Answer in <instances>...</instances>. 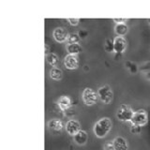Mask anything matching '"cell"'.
Here are the masks:
<instances>
[{"label": "cell", "mask_w": 150, "mask_h": 150, "mask_svg": "<svg viewBox=\"0 0 150 150\" xmlns=\"http://www.w3.org/2000/svg\"><path fill=\"white\" fill-rule=\"evenodd\" d=\"M112 127V123L109 117H102L96 122L93 130L98 138H104L110 132Z\"/></svg>", "instance_id": "cell-1"}, {"label": "cell", "mask_w": 150, "mask_h": 150, "mask_svg": "<svg viewBox=\"0 0 150 150\" xmlns=\"http://www.w3.org/2000/svg\"><path fill=\"white\" fill-rule=\"evenodd\" d=\"M98 93L90 87L84 88L82 93L83 101L87 106H92L94 104H96L98 101Z\"/></svg>", "instance_id": "cell-2"}, {"label": "cell", "mask_w": 150, "mask_h": 150, "mask_svg": "<svg viewBox=\"0 0 150 150\" xmlns=\"http://www.w3.org/2000/svg\"><path fill=\"white\" fill-rule=\"evenodd\" d=\"M134 115L132 108L127 104H122L116 112V117L120 121H130Z\"/></svg>", "instance_id": "cell-3"}, {"label": "cell", "mask_w": 150, "mask_h": 150, "mask_svg": "<svg viewBox=\"0 0 150 150\" xmlns=\"http://www.w3.org/2000/svg\"><path fill=\"white\" fill-rule=\"evenodd\" d=\"M130 122L132 125L140 126V127L146 125L148 122V115L146 111L141 109V110L134 112V115L132 116V118H131Z\"/></svg>", "instance_id": "cell-4"}, {"label": "cell", "mask_w": 150, "mask_h": 150, "mask_svg": "<svg viewBox=\"0 0 150 150\" xmlns=\"http://www.w3.org/2000/svg\"><path fill=\"white\" fill-rule=\"evenodd\" d=\"M98 98H100V100L102 102L106 103V104L111 103L112 98H114V93H112V88L109 86H107V84L102 86L98 88Z\"/></svg>", "instance_id": "cell-5"}, {"label": "cell", "mask_w": 150, "mask_h": 150, "mask_svg": "<svg viewBox=\"0 0 150 150\" xmlns=\"http://www.w3.org/2000/svg\"><path fill=\"white\" fill-rule=\"evenodd\" d=\"M80 60L77 54H67L64 58V65L68 69L73 70L79 67Z\"/></svg>", "instance_id": "cell-6"}, {"label": "cell", "mask_w": 150, "mask_h": 150, "mask_svg": "<svg viewBox=\"0 0 150 150\" xmlns=\"http://www.w3.org/2000/svg\"><path fill=\"white\" fill-rule=\"evenodd\" d=\"M66 130L69 135L75 136L81 130V125L76 119H69L66 124Z\"/></svg>", "instance_id": "cell-7"}, {"label": "cell", "mask_w": 150, "mask_h": 150, "mask_svg": "<svg viewBox=\"0 0 150 150\" xmlns=\"http://www.w3.org/2000/svg\"><path fill=\"white\" fill-rule=\"evenodd\" d=\"M114 48L115 54H123L127 48V41L123 37L117 36L114 39Z\"/></svg>", "instance_id": "cell-8"}, {"label": "cell", "mask_w": 150, "mask_h": 150, "mask_svg": "<svg viewBox=\"0 0 150 150\" xmlns=\"http://www.w3.org/2000/svg\"><path fill=\"white\" fill-rule=\"evenodd\" d=\"M69 35V34H68V32L63 27H56L53 32L54 39L57 42H64L68 40Z\"/></svg>", "instance_id": "cell-9"}, {"label": "cell", "mask_w": 150, "mask_h": 150, "mask_svg": "<svg viewBox=\"0 0 150 150\" xmlns=\"http://www.w3.org/2000/svg\"><path fill=\"white\" fill-rule=\"evenodd\" d=\"M112 145H114L115 150H129V144L127 140L121 136H117L112 141Z\"/></svg>", "instance_id": "cell-10"}, {"label": "cell", "mask_w": 150, "mask_h": 150, "mask_svg": "<svg viewBox=\"0 0 150 150\" xmlns=\"http://www.w3.org/2000/svg\"><path fill=\"white\" fill-rule=\"evenodd\" d=\"M57 105L62 111H68L71 107V98L69 96H60L57 100Z\"/></svg>", "instance_id": "cell-11"}, {"label": "cell", "mask_w": 150, "mask_h": 150, "mask_svg": "<svg viewBox=\"0 0 150 150\" xmlns=\"http://www.w3.org/2000/svg\"><path fill=\"white\" fill-rule=\"evenodd\" d=\"M48 128L49 129L54 133H58L62 131L63 129V123L59 119H51L48 121Z\"/></svg>", "instance_id": "cell-12"}, {"label": "cell", "mask_w": 150, "mask_h": 150, "mask_svg": "<svg viewBox=\"0 0 150 150\" xmlns=\"http://www.w3.org/2000/svg\"><path fill=\"white\" fill-rule=\"evenodd\" d=\"M73 139H74V142L78 145H84L87 143L88 136H87L86 131L81 129L76 135L73 136Z\"/></svg>", "instance_id": "cell-13"}, {"label": "cell", "mask_w": 150, "mask_h": 150, "mask_svg": "<svg viewBox=\"0 0 150 150\" xmlns=\"http://www.w3.org/2000/svg\"><path fill=\"white\" fill-rule=\"evenodd\" d=\"M128 31H129V26L126 23H116V25L115 26V32L119 37H123L128 33Z\"/></svg>", "instance_id": "cell-14"}, {"label": "cell", "mask_w": 150, "mask_h": 150, "mask_svg": "<svg viewBox=\"0 0 150 150\" xmlns=\"http://www.w3.org/2000/svg\"><path fill=\"white\" fill-rule=\"evenodd\" d=\"M50 77L55 81H59L63 78V71L59 68H52L50 70Z\"/></svg>", "instance_id": "cell-15"}, {"label": "cell", "mask_w": 150, "mask_h": 150, "mask_svg": "<svg viewBox=\"0 0 150 150\" xmlns=\"http://www.w3.org/2000/svg\"><path fill=\"white\" fill-rule=\"evenodd\" d=\"M67 51L69 54H77L82 51V47L79 43H72L67 45Z\"/></svg>", "instance_id": "cell-16"}, {"label": "cell", "mask_w": 150, "mask_h": 150, "mask_svg": "<svg viewBox=\"0 0 150 150\" xmlns=\"http://www.w3.org/2000/svg\"><path fill=\"white\" fill-rule=\"evenodd\" d=\"M46 60L53 68H56V66H57L59 63L58 56L54 53H50L48 55H46Z\"/></svg>", "instance_id": "cell-17"}, {"label": "cell", "mask_w": 150, "mask_h": 150, "mask_svg": "<svg viewBox=\"0 0 150 150\" xmlns=\"http://www.w3.org/2000/svg\"><path fill=\"white\" fill-rule=\"evenodd\" d=\"M81 38L79 37L78 33H71V34L69 35L68 38V44H72V43H79Z\"/></svg>", "instance_id": "cell-18"}, {"label": "cell", "mask_w": 150, "mask_h": 150, "mask_svg": "<svg viewBox=\"0 0 150 150\" xmlns=\"http://www.w3.org/2000/svg\"><path fill=\"white\" fill-rule=\"evenodd\" d=\"M127 69H128L131 73H136L139 70V67L137 64H135L134 62H131V61H127L125 63Z\"/></svg>", "instance_id": "cell-19"}, {"label": "cell", "mask_w": 150, "mask_h": 150, "mask_svg": "<svg viewBox=\"0 0 150 150\" xmlns=\"http://www.w3.org/2000/svg\"><path fill=\"white\" fill-rule=\"evenodd\" d=\"M104 48L105 51L107 53H112L115 52V48H114V40H110V39H107L105 40V45H104Z\"/></svg>", "instance_id": "cell-20"}, {"label": "cell", "mask_w": 150, "mask_h": 150, "mask_svg": "<svg viewBox=\"0 0 150 150\" xmlns=\"http://www.w3.org/2000/svg\"><path fill=\"white\" fill-rule=\"evenodd\" d=\"M139 69L141 70L142 72H147L150 71V62H145L144 64H142L139 67Z\"/></svg>", "instance_id": "cell-21"}, {"label": "cell", "mask_w": 150, "mask_h": 150, "mask_svg": "<svg viewBox=\"0 0 150 150\" xmlns=\"http://www.w3.org/2000/svg\"><path fill=\"white\" fill-rule=\"evenodd\" d=\"M141 131H142V127L140 126H136V125H132L130 128V132L133 134H140Z\"/></svg>", "instance_id": "cell-22"}, {"label": "cell", "mask_w": 150, "mask_h": 150, "mask_svg": "<svg viewBox=\"0 0 150 150\" xmlns=\"http://www.w3.org/2000/svg\"><path fill=\"white\" fill-rule=\"evenodd\" d=\"M78 35H79L80 38H81V39H86V38L87 37V35H88V33H87V31L86 29H81V30H79Z\"/></svg>", "instance_id": "cell-23"}, {"label": "cell", "mask_w": 150, "mask_h": 150, "mask_svg": "<svg viewBox=\"0 0 150 150\" xmlns=\"http://www.w3.org/2000/svg\"><path fill=\"white\" fill-rule=\"evenodd\" d=\"M68 21L71 25H77L80 22V19H78V18H69Z\"/></svg>", "instance_id": "cell-24"}, {"label": "cell", "mask_w": 150, "mask_h": 150, "mask_svg": "<svg viewBox=\"0 0 150 150\" xmlns=\"http://www.w3.org/2000/svg\"><path fill=\"white\" fill-rule=\"evenodd\" d=\"M112 20H114V22H115L117 23H125L128 19H126V18H114Z\"/></svg>", "instance_id": "cell-25"}, {"label": "cell", "mask_w": 150, "mask_h": 150, "mask_svg": "<svg viewBox=\"0 0 150 150\" xmlns=\"http://www.w3.org/2000/svg\"><path fill=\"white\" fill-rule=\"evenodd\" d=\"M104 150H115L114 148V145H112V143H107L104 145Z\"/></svg>", "instance_id": "cell-26"}, {"label": "cell", "mask_w": 150, "mask_h": 150, "mask_svg": "<svg viewBox=\"0 0 150 150\" xmlns=\"http://www.w3.org/2000/svg\"><path fill=\"white\" fill-rule=\"evenodd\" d=\"M44 53L46 55H48L50 54V47L48 44H45V46H44Z\"/></svg>", "instance_id": "cell-27"}, {"label": "cell", "mask_w": 150, "mask_h": 150, "mask_svg": "<svg viewBox=\"0 0 150 150\" xmlns=\"http://www.w3.org/2000/svg\"><path fill=\"white\" fill-rule=\"evenodd\" d=\"M144 77L146 78L147 80H149V81H150V71L144 72Z\"/></svg>", "instance_id": "cell-28"}, {"label": "cell", "mask_w": 150, "mask_h": 150, "mask_svg": "<svg viewBox=\"0 0 150 150\" xmlns=\"http://www.w3.org/2000/svg\"><path fill=\"white\" fill-rule=\"evenodd\" d=\"M148 22H149V23H150V19H148Z\"/></svg>", "instance_id": "cell-29"}]
</instances>
